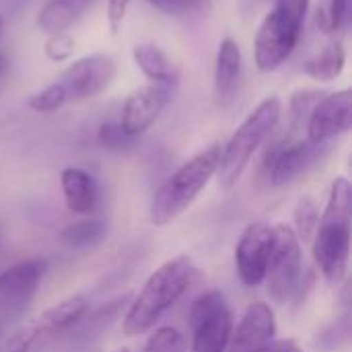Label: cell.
<instances>
[{"label": "cell", "mask_w": 352, "mask_h": 352, "mask_svg": "<svg viewBox=\"0 0 352 352\" xmlns=\"http://www.w3.org/2000/svg\"><path fill=\"white\" fill-rule=\"evenodd\" d=\"M74 52V39L68 33H52L43 43V54L50 62H68Z\"/></svg>", "instance_id": "27"}, {"label": "cell", "mask_w": 352, "mask_h": 352, "mask_svg": "<svg viewBox=\"0 0 352 352\" xmlns=\"http://www.w3.org/2000/svg\"><path fill=\"white\" fill-rule=\"evenodd\" d=\"M311 0H274L254 37V62L260 72L278 70L299 45Z\"/></svg>", "instance_id": "4"}, {"label": "cell", "mask_w": 352, "mask_h": 352, "mask_svg": "<svg viewBox=\"0 0 352 352\" xmlns=\"http://www.w3.org/2000/svg\"><path fill=\"white\" fill-rule=\"evenodd\" d=\"M274 231L268 223L248 225L235 245V266L241 283L245 287H258L264 283L270 252H272Z\"/></svg>", "instance_id": "11"}, {"label": "cell", "mask_w": 352, "mask_h": 352, "mask_svg": "<svg viewBox=\"0 0 352 352\" xmlns=\"http://www.w3.org/2000/svg\"><path fill=\"white\" fill-rule=\"evenodd\" d=\"M194 272V262L188 256H177L161 264L130 303L122 324L124 334L134 338L151 332L157 322L184 297Z\"/></svg>", "instance_id": "2"}, {"label": "cell", "mask_w": 352, "mask_h": 352, "mask_svg": "<svg viewBox=\"0 0 352 352\" xmlns=\"http://www.w3.org/2000/svg\"><path fill=\"white\" fill-rule=\"evenodd\" d=\"M2 68H4V62H2V58H0V72H2Z\"/></svg>", "instance_id": "35"}, {"label": "cell", "mask_w": 352, "mask_h": 352, "mask_svg": "<svg viewBox=\"0 0 352 352\" xmlns=\"http://www.w3.org/2000/svg\"><path fill=\"white\" fill-rule=\"evenodd\" d=\"M93 0H47L37 12V27L39 31L52 33H66L80 14L91 6Z\"/></svg>", "instance_id": "18"}, {"label": "cell", "mask_w": 352, "mask_h": 352, "mask_svg": "<svg viewBox=\"0 0 352 352\" xmlns=\"http://www.w3.org/2000/svg\"><path fill=\"white\" fill-rule=\"evenodd\" d=\"M346 66V50L342 41H330L318 56L309 58L303 64V72L318 82L336 80Z\"/></svg>", "instance_id": "20"}, {"label": "cell", "mask_w": 352, "mask_h": 352, "mask_svg": "<svg viewBox=\"0 0 352 352\" xmlns=\"http://www.w3.org/2000/svg\"><path fill=\"white\" fill-rule=\"evenodd\" d=\"M184 336L179 334V330L171 328V326H163L157 328L153 332V336L146 340L144 351L142 352H184Z\"/></svg>", "instance_id": "25"}, {"label": "cell", "mask_w": 352, "mask_h": 352, "mask_svg": "<svg viewBox=\"0 0 352 352\" xmlns=\"http://www.w3.org/2000/svg\"><path fill=\"white\" fill-rule=\"evenodd\" d=\"M326 93H318V91H297L291 95V116H293V122L299 124L303 118L307 120L309 111L316 107V103L324 97Z\"/></svg>", "instance_id": "29"}, {"label": "cell", "mask_w": 352, "mask_h": 352, "mask_svg": "<svg viewBox=\"0 0 352 352\" xmlns=\"http://www.w3.org/2000/svg\"><path fill=\"white\" fill-rule=\"evenodd\" d=\"M352 128V91L340 89L326 93L305 120V140L314 146L346 134Z\"/></svg>", "instance_id": "9"}, {"label": "cell", "mask_w": 352, "mask_h": 352, "mask_svg": "<svg viewBox=\"0 0 352 352\" xmlns=\"http://www.w3.org/2000/svg\"><path fill=\"white\" fill-rule=\"evenodd\" d=\"M97 142L109 151H128L138 142V138L130 136L120 124L107 122L97 130Z\"/></svg>", "instance_id": "26"}, {"label": "cell", "mask_w": 352, "mask_h": 352, "mask_svg": "<svg viewBox=\"0 0 352 352\" xmlns=\"http://www.w3.org/2000/svg\"><path fill=\"white\" fill-rule=\"evenodd\" d=\"M221 144H210L190 161L179 165L155 192L151 204V223L165 227L177 221L204 192L208 182L217 175L221 163Z\"/></svg>", "instance_id": "3"}, {"label": "cell", "mask_w": 352, "mask_h": 352, "mask_svg": "<svg viewBox=\"0 0 352 352\" xmlns=\"http://www.w3.org/2000/svg\"><path fill=\"white\" fill-rule=\"evenodd\" d=\"M274 241L266 268V291L276 305H287L299 301L305 287V264L301 241L293 227L276 225L272 227Z\"/></svg>", "instance_id": "6"}, {"label": "cell", "mask_w": 352, "mask_h": 352, "mask_svg": "<svg viewBox=\"0 0 352 352\" xmlns=\"http://www.w3.org/2000/svg\"><path fill=\"white\" fill-rule=\"evenodd\" d=\"M351 0H324L318 8V25L324 33H336L349 19Z\"/></svg>", "instance_id": "24"}, {"label": "cell", "mask_w": 352, "mask_h": 352, "mask_svg": "<svg viewBox=\"0 0 352 352\" xmlns=\"http://www.w3.org/2000/svg\"><path fill=\"white\" fill-rule=\"evenodd\" d=\"M116 76V60L97 52L74 60L58 78L64 89L66 103H78L101 95Z\"/></svg>", "instance_id": "8"}, {"label": "cell", "mask_w": 352, "mask_h": 352, "mask_svg": "<svg viewBox=\"0 0 352 352\" xmlns=\"http://www.w3.org/2000/svg\"><path fill=\"white\" fill-rule=\"evenodd\" d=\"M43 274L45 262L39 258L16 262L4 272H0V322L4 316H19L33 301Z\"/></svg>", "instance_id": "10"}, {"label": "cell", "mask_w": 352, "mask_h": 352, "mask_svg": "<svg viewBox=\"0 0 352 352\" xmlns=\"http://www.w3.org/2000/svg\"><path fill=\"white\" fill-rule=\"evenodd\" d=\"M39 328H21L0 342V352H33L39 340Z\"/></svg>", "instance_id": "28"}, {"label": "cell", "mask_w": 352, "mask_h": 352, "mask_svg": "<svg viewBox=\"0 0 352 352\" xmlns=\"http://www.w3.org/2000/svg\"><path fill=\"white\" fill-rule=\"evenodd\" d=\"M274 336L276 318L272 307L264 301H256L245 309L237 330H233L227 352H256L274 342Z\"/></svg>", "instance_id": "14"}, {"label": "cell", "mask_w": 352, "mask_h": 352, "mask_svg": "<svg viewBox=\"0 0 352 352\" xmlns=\"http://www.w3.org/2000/svg\"><path fill=\"white\" fill-rule=\"evenodd\" d=\"M283 116V101L276 95L262 99L237 126L227 144L221 151L219 163V184L223 190H231L248 169L252 157L262 146V142L272 134Z\"/></svg>", "instance_id": "5"}, {"label": "cell", "mask_w": 352, "mask_h": 352, "mask_svg": "<svg viewBox=\"0 0 352 352\" xmlns=\"http://www.w3.org/2000/svg\"><path fill=\"white\" fill-rule=\"evenodd\" d=\"M146 2L165 14H188L200 10L206 4V0H146Z\"/></svg>", "instance_id": "30"}, {"label": "cell", "mask_w": 352, "mask_h": 352, "mask_svg": "<svg viewBox=\"0 0 352 352\" xmlns=\"http://www.w3.org/2000/svg\"><path fill=\"white\" fill-rule=\"evenodd\" d=\"M318 148L320 146H314L307 140H289L283 144H274L272 148H268L262 163L264 179L268 182V186L274 188L295 182L311 167Z\"/></svg>", "instance_id": "13"}, {"label": "cell", "mask_w": 352, "mask_h": 352, "mask_svg": "<svg viewBox=\"0 0 352 352\" xmlns=\"http://www.w3.org/2000/svg\"><path fill=\"white\" fill-rule=\"evenodd\" d=\"M241 68L243 56L239 43L233 37H223L214 62V95L221 105H229L235 101L241 80Z\"/></svg>", "instance_id": "15"}, {"label": "cell", "mask_w": 352, "mask_h": 352, "mask_svg": "<svg viewBox=\"0 0 352 352\" xmlns=\"http://www.w3.org/2000/svg\"><path fill=\"white\" fill-rule=\"evenodd\" d=\"M113 352H136V351H130V349H118V351Z\"/></svg>", "instance_id": "34"}, {"label": "cell", "mask_w": 352, "mask_h": 352, "mask_svg": "<svg viewBox=\"0 0 352 352\" xmlns=\"http://www.w3.org/2000/svg\"><path fill=\"white\" fill-rule=\"evenodd\" d=\"M173 95L171 85H157L148 82L132 91L124 105H122V118L120 126L134 138H140L163 113L165 105L169 103Z\"/></svg>", "instance_id": "12"}, {"label": "cell", "mask_w": 352, "mask_h": 352, "mask_svg": "<svg viewBox=\"0 0 352 352\" xmlns=\"http://www.w3.org/2000/svg\"><path fill=\"white\" fill-rule=\"evenodd\" d=\"M318 223H320V210H318L316 200L309 196H303L295 206V229H293L299 241L303 243L311 241L316 235Z\"/></svg>", "instance_id": "22"}, {"label": "cell", "mask_w": 352, "mask_h": 352, "mask_svg": "<svg viewBox=\"0 0 352 352\" xmlns=\"http://www.w3.org/2000/svg\"><path fill=\"white\" fill-rule=\"evenodd\" d=\"M190 352H227L233 334V316L221 291H206L190 307Z\"/></svg>", "instance_id": "7"}, {"label": "cell", "mask_w": 352, "mask_h": 352, "mask_svg": "<svg viewBox=\"0 0 352 352\" xmlns=\"http://www.w3.org/2000/svg\"><path fill=\"white\" fill-rule=\"evenodd\" d=\"M280 352H303V351L297 346V342H295V340H285V344H283Z\"/></svg>", "instance_id": "32"}, {"label": "cell", "mask_w": 352, "mask_h": 352, "mask_svg": "<svg viewBox=\"0 0 352 352\" xmlns=\"http://www.w3.org/2000/svg\"><path fill=\"white\" fill-rule=\"evenodd\" d=\"M107 235V227L99 219H78L74 223H68L60 231V241L68 250H91L99 245Z\"/></svg>", "instance_id": "21"}, {"label": "cell", "mask_w": 352, "mask_h": 352, "mask_svg": "<svg viewBox=\"0 0 352 352\" xmlns=\"http://www.w3.org/2000/svg\"><path fill=\"white\" fill-rule=\"evenodd\" d=\"M130 4L132 0H107V25L113 35L120 33V29L124 27Z\"/></svg>", "instance_id": "31"}, {"label": "cell", "mask_w": 352, "mask_h": 352, "mask_svg": "<svg viewBox=\"0 0 352 352\" xmlns=\"http://www.w3.org/2000/svg\"><path fill=\"white\" fill-rule=\"evenodd\" d=\"M64 105H66V95H64V89L58 80L45 85L37 93L29 95V99H27V107L37 111V113H52Z\"/></svg>", "instance_id": "23"}, {"label": "cell", "mask_w": 352, "mask_h": 352, "mask_svg": "<svg viewBox=\"0 0 352 352\" xmlns=\"http://www.w3.org/2000/svg\"><path fill=\"white\" fill-rule=\"evenodd\" d=\"M89 314V299L82 295H72L62 299L60 303L47 307L41 316V332H64L78 322L85 320Z\"/></svg>", "instance_id": "19"}, {"label": "cell", "mask_w": 352, "mask_h": 352, "mask_svg": "<svg viewBox=\"0 0 352 352\" xmlns=\"http://www.w3.org/2000/svg\"><path fill=\"white\" fill-rule=\"evenodd\" d=\"M132 58L138 70L157 85H177V68L171 62V58L155 43H136L132 47Z\"/></svg>", "instance_id": "17"}, {"label": "cell", "mask_w": 352, "mask_h": 352, "mask_svg": "<svg viewBox=\"0 0 352 352\" xmlns=\"http://www.w3.org/2000/svg\"><path fill=\"white\" fill-rule=\"evenodd\" d=\"M66 206L76 214H91L97 206V184L80 167H66L60 173Z\"/></svg>", "instance_id": "16"}, {"label": "cell", "mask_w": 352, "mask_h": 352, "mask_svg": "<svg viewBox=\"0 0 352 352\" xmlns=\"http://www.w3.org/2000/svg\"><path fill=\"white\" fill-rule=\"evenodd\" d=\"M2 33H4V19H2V14H0V37H2Z\"/></svg>", "instance_id": "33"}, {"label": "cell", "mask_w": 352, "mask_h": 352, "mask_svg": "<svg viewBox=\"0 0 352 352\" xmlns=\"http://www.w3.org/2000/svg\"><path fill=\"white\" fill-rule=\"evenodd\" d=\"M352 188L346 177H336L330 186L324 214L311 239L314 260L330 285H340L349 270L351 256Z\"/></svg>", "instance_id": "1"}]
</instances>
